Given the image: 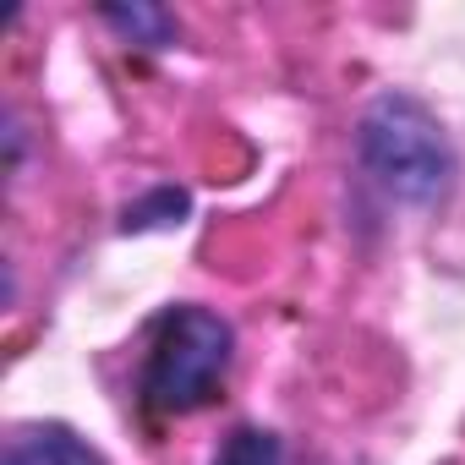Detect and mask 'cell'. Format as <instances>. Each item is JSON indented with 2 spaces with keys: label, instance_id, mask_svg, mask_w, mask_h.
<instances>
[{
  "label": "cell",
  "instance_id": "6da1fadb",
  "mask_svg": "<svg viewBox=\"0 0 465 465\" xmlns=\"http://www.w3.org/2000/svg\"><path fill=\"white\" fill-rule=\"evenodd\" d=\"M356 159L372 186L400 208H438L460 175L438 115L411 94H383L367 104L356 126Z\"/></svg>",
  "mask_w": 465,
  "mask_h": 465
},
{
  "label": "cell",
  "instance_id": "7a4b0ae2",
  "mask_svg": "<svg viewBox=\"0 0 465 465\" xmlns=\"http://www.w3.org/2000/svg\"><path fill=\"white\" fill-rule=\"evenodd\" d=\"M230 356H236V334L208 307H170L153 323L148 361L137 378V400L148 416H192L219 400Z\"/></svg>",
  "mask_w": 465,
  "mask_h": 465
},
{
  "label": "cell",
  "instance_id": "3957f363",
  "mask_svg": "<svg viewBox=\"0 0 465 465\" xmlns=\"http://www.w3.org/2000/svg\"><path fill=\"white\" fill-rule=\"evenodd\" d=\"M0 465H104V454H99L88 438H77L72 427L39 421V427L12 432V443H6V454H0Z\"/></svg>",
  "mask_w": 465,
  "mask_h": 465
},
{
  "label": "cell",
  "instance_id": "277c9868",
  "mask_svg": "<svg viewBox=\"0 0 465 465\" xmlns=\"http://www.w3.org/2000/svg\"><path fill=\"white\" fill-rule=\"evenodd\" d=\"M104 23L115 34H126L132 45H143V50H170L175 45V17L159 12V6H110Z\"/></svg>",
  "mask_w": 465,
  "mask_h": 465
},
{
  "label": "cell",
  "instance_id": "5b68a950",
  "mask_svg": "<svg viewBox=\"0 0 465 465\" xmlns=\"http://www.w3.org/2000/svg\"><path fill=\"white\" fill-rule=\"evenodd\" d=\"M213 465H285V449L269 427H236L213 454Z\"/></svg>",
  "mask_w": 465,
  "mask_h": 465
},
{
  "label": "cell",
  "instance_id": "8992f818",
  "mask_svg": "<svg viewBox=\"0 0 465 465\" xmlns=\"http://www.w3.org/2000/svg\"><path fill=\"white\" fill-rule=\"evenodd\" d=\"M192 203H186V192L181 186H159L153 197H143V203H132L126 208V230H148V224H181V213H186Z\"/></svg>",
  "mask_w": 465,
  "mask_h": 465
}]
</instances>
